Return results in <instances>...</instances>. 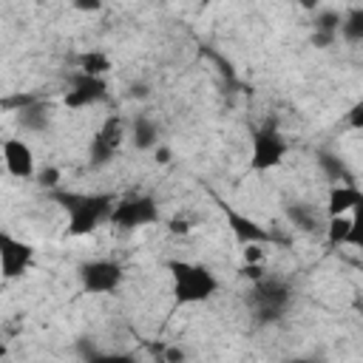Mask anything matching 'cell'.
Returning a JSON list of instances; mask_svg holds the SVG:
<instances>
[{
    "label": "cell",
    "instance_id": "obj_11",
    "mask_svg": "<svg viewBox=\"0 0 363 363\" xmlns=\"http://www.w3.org/2000/svg\"><path fill=\"white\" fill-rule=\"evenodd\" d=\"M128 139L139 153H150L156 145H162V128L153 116L147 113H136L128 125Z\"/></svg>",
    "mask_w": 363,
    "mask_h": 363
},
{
    "label": "cell",
    "instance_id": "obj_19",
    "mask_svg": "<svg viewBox=\"0 0 363 363\" xmlns=\"http://www.w3.org/2000/svg\"><path fill=\"white\" fill-rule=\"evenodd\" d=\"M111 68H113L111 57H108L105 51H99V48L82 51V54L77 57V71L85 74V77H105Z\"/></svg>",
    "mask_w": 363,
    "mask_h": 363
},
{
    "label": "cell",
    "instance_id": "obj_21",
    "mask_svg": "<svg viewBox=\"0 0 363 363\" xmlns=\"http://www.w3.org/2000/svg\"><path fill=\"white\" fill-rule=\"evenodd\" d=\"M241 264L255 267V264H267V244H244L241 247Z\"/></svg>",
    "mask_w": 363,
    "mask_h": 363
},
{
    "label": "cell",
    "instance_id": "obj_23",
    "mask_svg": "<svg viewBox=\"0 0 363 363\" xmlns=\"http://www.w3.org/2000/svg\"><path fill=\"white\" fill-rule=\"evenodd\" d=\"M164 224H167V233H170V235H182V238H184V235H190V233H193V221H190L184 213L170 216Z\"/></svg>",
    "mask_w": 363,
    "mask_h": 363
},
{
    "label": "cell",
    "instance_id": "obj_6",
    "mask_svg": "<svg viewBox=\"0 0 363 363\" xmlns=\"http://www.w3.org/2000/svg\"><path fill=\"white\" fill-rule=\"evenodd\" d=\"M252 309L261 315V320H275L292 301V286L284 278L264 275L258 284H252Z\"/></svg>",
    "mask_w": 363,
    "mask_h": 363
},
{
    "label": "cell",
    "instance_id": "obj_18",
    "mask_svg": "<svg viewBox=\"0 0 363 363\" xmlns=\"http://www.w3.org/2000/svg\"><path fill=\"white\" fill-rule=\"evenodd\" d=\"M337 40H343L349 45L363 43V9L360 6H352V9L343 11L340 28H337Z\"/></svg>",
    "mask_w": 363,
    "mask_h": 363
},
{
    "label": "cell",
    "instance_id": "obj_12",
    "mask_svg": "<svg viewBox=\"0 0 363 363\" xmlns=\"http://www.w3.org/2000/svg\"><path fill=\"white\" fill-rule=\"evenodd\" d=\"M360 201H363V196H360L357 184H332L329 196H326V218L357 213Z\"/></svg>",
    "mask_w": 363,
    "mask_h": 363
},
{
    "label": "cell",
    "instance_id": "obj_7",
    "mask_svg": "<svg viewBox=\"0 0 363 363\" xmlns=\"http://www.w3.org/2000/svg\"><path fill=\"white\" fill-rule=\"evenodd\" d=\"M125 136H128L125 119H122V116H108V119L99 125V130L94 133L91 145H88V162H91V167L99 170V167L111 164L113 156H116V150L122 147Z\"/></svg>",
    "mask_w": 363,
    "mask_h": 363
},
{
    "label": "cell",
    "instance_id": "obj_22",
    "mask_svg": "<svg viewBox=\"0 0 363 363\" xmlns=\"http://www.w3.org/2000/svg\"><path fill=\"white\" fill-rule=\"evenodd\" d=\"M85 363H139L133 352H94Z\"/></svg>",
    "mask_w": 363,
    "mask_h": 363
},
{
    "label": "cell",
    "instance_id": "obj_31",
    "mask_svg": "<svg viewBox=\"0 0 363 363\" xmlns=\"http://www.w3.org/2000/svg\"><path fill=\"white\" fill-rule=\"evenodd\" d=\"M6 354H9V349H6V343H0V360H3Z\"/></svg>",
    "mask_w": 363,
    "mask_h": 363
},
{
    "label": "cell",
    "instance_id": "obj_30",
    "mask_svg": "<svg viewBox=\"0 0 363 363\" xmlns=\"http://www.w3.org/2000/svg\"><path fill=\"white\" fill-rule=\"evenodd\" d=\"M74 9H77V11H99L102 3H96V0H91V3L85 0V3H82V0H79V3H74Z\"/></svg>",
    "mask_w": 363,
    "mask_h": 363
},
{
    "label": "cell",
    "instance_id": "obj_28",
    "mask_svg": "<svg viewBox=\"0 0 363 363\" xmlns=\"http://www.w3.org/2000/svg\"><path fill=\"white\" fill-rule=\"evenodd\" d=\"M37 179H40L43 187H57V184H60V170H57V167H45V170H40Z\"/></svg>",
    "mask_w": 363,
    "mask_h": 363
},
{
    "label": "cell",
    "instance_id": "obj_26",
    "mask_svg": "<svg viewBox=\"0 0 363 363\" xmlns=\"http://www.w3.org/2000/svg\"><path fill=\"white\" fill-rule=\"evenodd\" d=\"M150 153H153V162H156V164H162V167L173 162V150H170V147H167L164 142H162V145H156V147H153Z\"/></svg>",
    "mask_w": 363,
    "mask_h": 363
},
{
    "label": "cell",
    "instance_id": "obj_1",
    "mask_svg": "<svg viewBox=\"0 0 363 363\" xmlns=\"http://www.w3.org/2000/svg\"><path fill=\"white\" fill-rule=\"evenodd\" d=\"M173 278V298L179 303H204L218 292V278L196 261H170L167 264Z\"/></svg>",
    "mask_w": 363,
    "mask_h": 363
},
{
    "label": "cell",
    "instance_id": "obj_8",
    "mask_svg": "<svg viewBox=\"0 0 363 363\" xmlns=\"http://www.w3.org/2000/svg\"><path fill=\"white\" fill-rule=\"evenodd\" d=\"M34 264V247L6 230H0V275L6 281L23 278Z\"/></svg>",
    "mask_w": 363,
    "mask_h": 363
},
{
    "label": "cell",
    "instance_id": "obj_27",
    "mask_svg": "<svg viewBox=\"0 0 363 363\" xmlns=\"http://www.w3.org/2000/svg\"><path fill=\"white\" fill-rule=\"evenodd\" d=\"M184 360H187V352L182 346H167L162 354V363H184Z\"/></svg>",
    "mask_w": 363,
    "mask_h": 363
},
{
    "label": "cell",
    "instance_id": "obj_16",
    "mask_svg": "<svg viewBox=\"0 0 363 363\" xmlns=\"http://www.w3.org/2000/svg\"><path fill=\"white\" fill-rule=\"evenodd\" d=\"M315 159H318V167H320V173H323L326 182H332V184H354L352 173L346 170V164H343V159H340L337 153H332V150H318Z\"/></svg>",
    "mask_w": 363,
    "mask_h": 363
},
{
    "label": "cell",
    "instance_id": "obj_25",
    "mask_svg": "<svg viewBox=\"0 0 363 363\" xmlns=\"http://www.w3.org/2000/svg\"><path fill=\"white\" fill-rule=\"evenodd\" d=\"M337 43V34H329V31H312V45L315 48H332Z\"/></svg>",
    "mask_w": 363,
    "mask_h": 363
},
{
    "label": "cell",
    "instance_id": "obj_3",
    "mask_svg": "<svg viewBox=\"0 0 363 363\" xmlns=\"http://www.w3.org/2000/svg\"><path fill=\"white\" fill-rule=\"evenodd\" d=\"M289 153V139L278 130V125L269 119L250 136V167L255 173H267L278 164H284Z\"/></svg>",
    "mask_w": 363,
    "mask_h": 363
},
{
    "label": "cell",
    "instance_id": "obj_2",
    "mask_svg": "<svg viewBox=\"0 0 363 363\" xmlns=\"http://www.w3.org/2000/svg\"><path fill=\"white\" fill-rule=\"evenodd\" d=\"M62 201L68 210V233L88 235L111 218L116 199L111 193H68V196H62Z\"/></svg>",
    "mask_w": 363,
    "mask_h": 363
},
{
    "label": "cell",
    "instance_id": "obj_14",
    "mask_svg": "<svg viewBox=\"0 0 363 363\" xmlns=\"http://www.w3.org/2000/svg\"><path fill=\"white\" fill-rule=\"evenodd\" d=\"M14 116H17V125H20L26 133H45V130L51 128V111H48V105L40 102V99L28 102V105L20 108Z\"/></svg>",
    "mask_w": 363,
    "mask_h": 363
},
{
    "label": "cell",
    "instance_id": "obj_5",
    "mask_svg": "<svg viewBox=\"0 0 363 363\" xmlns=\"http://www.w3.org/2000/svg\"><path fill=\"white\" fill-rule=\"evenodd\" d=\"M108 221L113 227H119V230L147 227V224H156L159 221V204H156L153 196L136 193V196H128V199L113 201V210H111V218Z\"/></svg>",
    "mask_w": 363,
    "mask_h": 363
},
{
    "label": "cell",
    "instance_id": "obj_32",
    "mask_svg": "<svg viewBox=\"0 0 363 363\" xmlns=\"http://www.w3.org/2000/svg\"><path fill=\"white\" fill-rule=\"evenodd\" d=\"M159 363H162V360H159Z\"/></svg>",
    "mask_w": 363,
    "mask_h": 363
},
{
    "label": "cell",
    "instance_id": "obj_15",
    "mask_svg": "<svg viewBox=\"0 0 363 363\" xmlns=\"http://www.w3.org/2000/svg\"><path fill=\"white\" fill-rule=\"evenodd\" d=\"M284 213H286V221L295 230H301V233H318V230H323L320 227V213L312 204H306V201H289L284 207Z\"/></svg>",
    "mask_w": 363,
    "mask_h": 363
},
{
    "label": "cell",
    "instance_id": "obj_10",
    "mask_svg": "<svg viewBox=\"0 0 363 363\" xmlns=\"http://www.w3.org/2000/svg\"><path fill=\"white\" fill-rule=\"evenodd\" d=\"M0 159L9 170V176L26 182V179H34L37 173V162H34V150L26 139L20 136H9L3 145H0Z\"/></svg>",
    "mask_w": 363,
    "mask_h": 363
},
{
    "label": "cell",
    "instance_id": "obj_13",
    "mask_svg": "<svg viewBox=\"0 0 363 363\" xmlns=\"http://www.w3.org/2000/svg\"><path fill=\"white\" fill-rule=\"evenodd\" d=\"M323 230H326L329 244H335V247H337V244H352V247H357V244H360V238H357V213L326 218Z\"/></svg>",
    "mask_w": 363,
    "mask_h": 363
},
{
    "label": "cell",
    "instance_id": "obj_20",
    "mask_svg": "<svg viewBox=\"0 0 363 363\" xmlns=\"http://www.w3.org/2000/svg\"><path fill=\"white\" fill-rule=\"evenodd\" d=\"M340 17H343L340 9H335V6H318V9H315V20H312V26H315V31L337 34V28H340Z\"/></svg>",
    "mask_w": 363,
    "mask_h": 363
},
{
    "label": "cell",
    "instance_id": "obj_29",
    "mask_svg": "<svg viewBox=\"0 0 363 363\" xmlns=\"http://www.w3.org/2000/svg\"><path fill=\"white\" fill-rule=\"evenodd\" d=\"M241 275H244V278H250L252 284H258V281L267 275V269H264L261 264H255V267H247V264H241Z\"/></svg>",
    "mask_w": 363,
    "mask_h": 363
},
{
    "label": "cell",
    "instance_id": "obj_17",
    "mask_svg": "<svg viewBox=\"0 0 363 363\" xmlns=\"http://www.w3.org/2000/svg\"><path fill=\"white\" fill-rule=\"evenodd\" d=\"M230 227H233L235 238L241 241V247H244V244H267V241H272V233L261 230V227H258L252 218H247V216L230 213Z\"/></svg>",
    "mask_w": 363,
    "mask_h": 363
},
{
    "label": "cell",
    "instance_id": "obj_24",
    "mask_svg": "<svg viewBox=\"0 0 363 363\" xmlns=\"http://www.w3.org/2000/svg\"><path fill=\"white\" fill-rule=\"evenodd\" d=\"M150 94H153V88L145 79H136L128 85V99H133V102H145V99H150Z\"/></svg>",
    "mask_w": 363,
    "mask_h": 363
},
{
    "label": "cell",
    "instance_id": "obj_9",
    "mask_svg": "<svg viewBox=\"0 0 363 363\" xmlns=\"http://www.w3.org/2000/svg\"><path fill=\"white\" fill-rule=\"evenodd\" d=\"M108 99V79L105 77H85V74H71L68 79V91L62 94V102L74 111L79 108H91L96 102Z\"/></svg>",
    "mask_w": 363,
    "mask_h": 363
},
{
    "label": "cell",
    "instance_id": "obj_4",
    "mask_svg": "<svg viewBox=\"0 0 363 363\" xmlns=\"http://www.w3.org/2000/svg\"><path fill=\"white\" fill-rule=\"evenodd\" d=\"M77 278L82 292L88 295H111L125 281V267L113 258H91L77 267Z\"/></svg>",
    "mask_w": 363,
    "mask_h": 363
}]
</instances>
